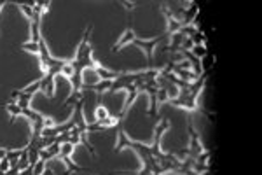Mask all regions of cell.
Listing matches in <instances>:
<instances>
[{
	"label": "cell",
	"mask_w": 262,
	"mask_h": 175,
	"mask_svg": "<svg viewBox=\"0 0 262 175\" xmlns=\"http://www.w3.org/2000/svg\"><path fill=\"white\" fill-rule=\"evenodd\" d=\"M124 121L126 117L119 114V123L116 126L118 130V144H116L114 151L119 152L122 149H131L134 154L140 158L142 168L138 172H118L116 175H166V173H175L184 175V165L175 154L172 152H164L161 149V140L164 131L170 128L168 119H161L154 128V142L150 145L142 144L138 140H133L126 135L124 130Z\"/></svg>",
	"instance_id": "1"
},
{
	"label": "cell",
	"mask_w": 262,
	"mask_h": 175,
	"mask_svg": "<svg viewBox=\"0 0 262 175\" xmlns=\"http://www.w3.org/2000/svg\"><path fill=\"white\" fill-rule=\"evenodd\" d=\"M159 69H147L142 72H118L116 79H112L110 88L107 93L126 91L124 103H122L121 116H128L130 107L140 95L148 96V116L158 117V95H159Z\"/></svg>",
	"instance_id": "2"
},
{
	"label": "cell",
	"mask_w": 262,
	"mask_h": 175,
	"mask_svg": "<svg viewBox=\"0 0 262 175\" xmlns=\"http://www.w3.org/2000/svg\"><path fill=\"white\" fill-rule=\"evenodd\" d=\"M91 34H93V25L84 30L82 34V39H80L79 46L76 49V56L72 60H68V65H70V77L66 81L70 83L72 86V91H70L68 98L65 100L63 105H70V103H76L77 100L80 98V91H82V86H84V81H82V74L84 70H91L98 76L100 81H112L116 79L118 72L114 70H108L105 69L102 63H98L96 60L93 58V46H91Z\"/></svg>",
	"instance_id": "3"
},
{
	"label": "cell",
	"mask_w": 262,
	"mask_h": 175,
	"mask_svg": "<svg viewBox=\"0 0 262 175\" xmlns=\"http://www.w3.org/2000/svg\"><path fill=\"white\" fill-rule=\"evenodd\" d=\"M37 91H40V83H38V79L23 89H14L12 95H10L9 103L6 105V110L9 112L10 123H14L16 117H26L28 123H30L32 133L42 135V130L46 128V119H48V117L35 112V110L30 107L32 98H34V95Z\"/></svg>",
	"instance_id": "4"
},
{
	"label": "cell",
	"mask_w": 262,
	"mask_h": 175,
	"mask_svg": "<svg viewBox=\"0 0 262 175\" xmlns=\"http://www.w3.org/2000/svg\"><path fill=\"white\" fill-rule=\"evenodd\" d=\"M161 72L176 86V96L170 100L168 102L170 105L178 107V109H186L189 112L200 110V95L203 93L204 86H206L208 72H203L196 81H180L176 77H173L172 74H168L166 70L161 69Z\"/></svg>",
	"instance_id": "5"
},
{
	"label": "cell",
	"mask_w": 262,
	"mask_h": 175,
	"mask_svg": "<svg viewBox=\"0 0 262 175\" xmlns=\"http://www.w3.org/2000/svg\"><path fill=\"white\" fill-rule=\"evenodd\" d=\"M187 128H189L190 135L189 147H187V151H184L182 158H178L184 165V175H204L210 170V152L201 144L200 133L194 128L190 117L187 121Z\"/></svg>",
	"instance_id": "6"
},
{
	"label": "cell",
	"mask_w": 262,
	"mask_h": 175,
	"mask_svg": "<svg viewBox=\"0 0 262 175\" xmlns=\"http://www.w3.org/2000/svg\"><path fill=\"white\" fill-rule=\"evenodd\" d=\"M38 62H40L42 69V77H38V83H40V91L44 93L48 98L54 96V88H56V77L62 76L63 67L66 65V60H60L49 53L48 44L42 39L40 44H38Z\"/></svg>",
	"instance_id": "7"
},
{
	"label": "cell",
	"mask_w": 262,
	"mask_h": 175,
	"mask_svg": "<svg viewBox=\"0 0 262 175\" xmlns=\"http://www.w3.org/2000/svg\"><path fill=\"white\" fill-rule=\"evenodd\" d=\"M49 6H51V2H24V4H18V7L21 9V13L24 14V16L28 18V21H30V42H24V44H21V49H24V51L28 53H34V55H37L38 53V44H40V41L44 37H42V16H44L46 13H48Z\"/></svg>",
	"instance_id": "8"
},
{
	"label": "cell",
	"mask_w": 262,
	"mask_h": 175,
	"mask_svg": "<svg viewBox=\"0 0 262 175\" xmlns=\"http://www.w3.org/2000/svg\"><path fill=\"white\" fill-rule=\"evenodd\" d=\"M164 39H166V35H158V37H152V39H140L136 34H134L133 27L128 25L126 30L121 34V37H119V41L112 46V51L118 53V51H121L122 48H126V46H136V48H140L142 53H145L148 65H150V69H152V65H154L156 49H158V46L161 44Z\"/></svg>",
	"instance_id": "9"
},
{
	"label": "cell",
	"mask_w": 262,
	"mask_h": 175,
	"mask_svg": "<svg viewBox=\"0 0 262 175\" xmlns=\"http://www.w3.org/2000/svg\"><path fill=\"white\" fill-rule=\"evenodd\" d=\"M58 154H60V144L58 142H54V144H51V145H48V147L42 149L40 154H38V159L48 163V161H51V159L58 158Z\"/></svg>",
	"instance_id": "10"
},
{
	"label": "cell",
	"mask_w": 262,
	"mask_h": 175,
	"mask_svg": "<svg viewBox=\"0 0 262 175\" xmlns=\"http://www.w3.org/2000/svg\"><path fill=\"white\" fill-rule=\"evenodd\" d=\"M60 159L63 161V165L66 166V172L65 175H70V173H82V172H88L86 168H82V166H79L76 161H72V156H58Z\"/></svg>",
	"instance_id": "11"
},
{
	"label": "cell",
	"mask_w": 262,
	"mask_h": 175,
	"mask_svg": "<svg viewBox=\"0 0 262 175\" xmlns=\"http://www.w3.org/2000/svg\"><path fill=\"white\" fill-rule=\"evenodd\" d=\"M110 83H112V81H100L98 84H84L82 89H88V91H94L98 96H100V95H105V93L108 91V88H110Z\"/></svg>",
	"instance_id": "12"
},
{
	"label": "cell",
	"mask_w": 262,
	"mask_h": 175,
	"mask_svg": "<svg viewBox=\"0 0 262 175\" xmlns=\"http://www.w3.org/2000/svg\"><path fill=\"white\" fill-rule=\"evenodd\" d=\"M110 116V112H108V109L105 105H102V103H98L96 109H94V121H102V119H107V117Z\"/></svg>",
	"instance_id": "13"
},
{
	"label": "cell",
	"mask_w": 262,
	"mask_h": 175,
	"mask_svg": "<svg viewBox=\"0 0 262 175\" xmlns=\"http://www.w3.org/2000/svg\"><path fill=\"white\" fill-rule=\"evenodd\" d=\"M6 175H18V170H16V168H9V170L6 172Z\"/></svg>",
	"instance_id": "14"
},
{
	"label": "cell",
	"mask_w": 262,
	"mask_h": 175,
	"mask_svg": "<svg viewBox=\"0 0 262 175\" xmlns=\"http://www.w3.org/2000/svg\"><path fill=\"white\" fill-rule=\"evenodd\" d=\"M121 4H122V6H126V9H128V11H133L134 4H128V2H121Z\"/></svg>",
	"instance_id": "15"
},
{
	"label": "cell",
	"mask_w": 262,
	"mask_h": 175,
	"mask_svg": "<svg viewBox=\"0 0 262 175\" xmlns=\"http://www.w3.org/2000/svg\"><path fill=\"white\" fill-rule=\"evenodd\" d=\"M4 6H6V2H2V0H0V11L4 9Z\"/></svg>",
	"instance_id": "16"
}]
</instances>
